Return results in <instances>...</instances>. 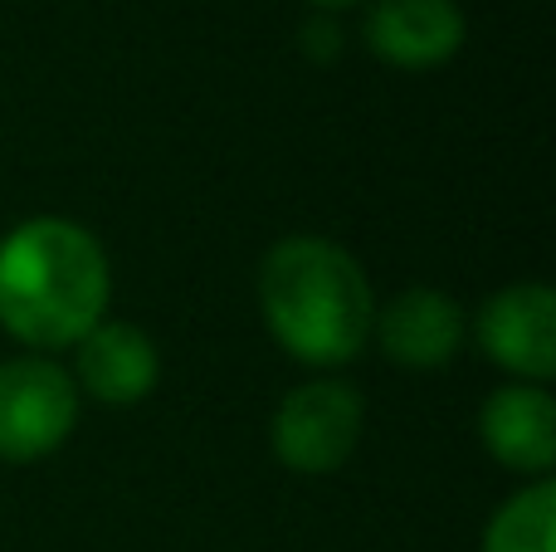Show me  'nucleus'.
Here are the masks:
<instances>
[{"mask_svg": "<svg viewBox=\"0 0 556 552\" xmlns=\"http://www.w3.org/2000/svg\"><path fill=\"white\" fill-rule=\"evenodd\" d=\"M108 293V254L78 221L35 215L0 240V328L25 348H74L103 323Z\"/></svg>", "mask_w": 556, "mask_h": 552, "instance_id": "f257e3e1", "label": "nucleus"}, {"mask_svg": "<svg viewBox=\"0 0 556 552\" xmlns=\"http://www.w3.org/2000/svg\"><path fill=\"white\" fill-rule=\"evenodd\" d=\"M260 309L274 342L307 367H342L371 338V284L342 244L288 235L260 264Z\"/></svg>", "mask_w": 556, "mask_h": 552, "instance_id": "f03ea898", "label": "nucleus"}, {"mask_svg": "<svg viewBox=\"0 0 556 552\" xmlns=\"http://www.w3.org/2000/svg\"><path fill=\"white\" fill-rule=\"evenodd\" d=\"M78 426V387L54 357L0 362V460L29 465L54 455Z\"/></svg>", "mask_w": 556, "mask_h": 552, "instance_id": "7ed1b4c3", "label": "nucleus"}, {"mask_svg": "<svg viewBox=\"0 0 556 552\" xmlns=\"http://www.w3.org/2000/svg\"><path fill=\"white\" fill-rule=\"evenodd\" d=\"M366 406L346 381H307L274 411L269 446L293 475H332L362 446Z\"/></svg>", "mask_w": 556, "mask_h": 552, "instance_id": "20e7f679", "label": "nucleus"}, {"mask_svg": "<svg viewBox=\"0 0 556 552\" xmlns=\"http://www.w3.org/2000/svg\"><path fill=\"white\" fill-rule=\"evenodd\" d=\"M479 348L518 381L556 372V293L547 284H508L479 313Z\"/></svg>", "mask_w": 556, "mask_h": 552, "instance_id": "39448f33", "label": "nucleus"}, {"mask_svg": "<svg viewBox=\"0 0 556 552\" xmlns=\"http://www.w3.org/2000/svg\"><path fill=\"white\" fill-rule=\"evenodd\" d=\"M371 333L381 338V352L410 372L450 367L469 338L464 309L440 289H405L386 309H376Z\"/></svg>", "mask_w": 556, "mask_h": 552, "instance_id": "423d86ee", "label": "nucleus"}, {"mask_svg": "<svg viewBox=\"0 0 556 552\" xmlns=\"http://www.w3.org/2000/svg\"><path fill=\"white\" fill-rule=\"evenodd\" d=\"M479 436L498 465L547 479L556 465V401L538 381L498 387L479 411Z\"/></svg>", "mask_w": 556, "mask_h": 552, "instance_id": "0eeeda50", "label": "nucleus"}, {"mask_svg": "<svg viewBox=\"0 0 556 552\" xmlns=\"http://www.w3.org/2000/svg\"><path fill=\"white\" fill-rule=\"evenodd\" d=\"M74 348V387H84L103 406H137L156 391L162 357L137 323H98Z\"/></svg>", "mask_w": 556, "mask_h": 552, "instance_id": "6e6552de", "label": "nucleus"}, {"mask_svg": "<svg viewBox=\"0 0 556 552\" xmlns=\"http://www.w3.org/2000/svg\"><path fill=\"white\" fill-rule=\"evenodd\" d=\"M366 45L395 68H440L464 45V10L454 0H376Z\"/></svg>", "mask_w": 556, "mask_h": 552, "instance_id": "1a4fd4ad", "label": "nucleus"}, {"mask_svg": "<svg viewBox=\"0 0 556 552\" xmlns=\"http://www.w3.org/2000/svg\"><path fill=\"white\" fill-rule=\"evenodd\" d=\"M556 485L538 479V485L518 489L503 499L498 514L489 518L483 534V552H556Z\"/></svg>", "mask_w": 556, "mask_h": 552, "instance_id": "9d476101", "label": "nucleus"}, {"mask_svg": "<svg viewBox=\"0 0 556 552\" xmlns=\"http://www.w3.org/2000/svg\"><path fill=\"white\" fill-rule=\"evenodd\" d=\"M307 5H317V10H342V5H352V0H307Z\"/></svg>", "mask_w": 556, "mask_h": 552, "instance_id": "9b49d317", "label": "nucleus"}]
</instances>
